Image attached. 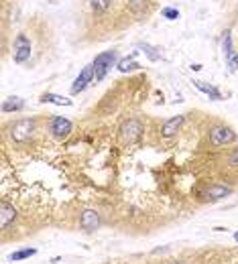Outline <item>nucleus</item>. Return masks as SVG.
I'll return each mask as SVG.
<instances>
[{"label":"nucleus","mask_w":238,"mask_h":264,"mask_svg":"<svg viewBox=\"0 0 238 264\" xmlns=\"http://www.w3.org/2000/svg\"><path fill=\"white\" fill-rule=\"evenodd\" d=\"M114 61H116V51H104V53L96 55V59L92 63L94 65V77H96V82H102L106 77V73L114 65Z\"/></svg>","instance_id":"f257e3e1"},{"label":"nucleus","mask_w":238,"mask_h":264,"mask_svg":"<svg viewBox=\"0 0 238 264\" xmlns=\"http://www.w3.org/2000/svg\"><path fill=\"white\" fill-rule=\"evenodd\" d=\"M33 130H35V120L33 118H22V120H18V122H14L10 126V138L14 142H27V140H31Z\"/></svg>","instance_id":"f03ea898"},{"label":"nucleus","mask_w":238,"mask_h":264,"mask_svg":"<svg viewBox=\"0 0 238 264\" xmlns=\"http://www.w3.org/2000/svg\"><path fill=\"white\" fill-rule=\"evenodd\" d=\"M236 140V132L228 126H216L210 130V142L214 146H224V144H230Z\"/></svg>","instance_id":"7ed1b4c3"},{"label":"nucleus","mask_w":238,"mask_h":264,"mask_svg":"<svg viewBox=\"0 0 238 264\" xmlns=\"http://www.w3.org/2000/svg\"><path fill=\"white\" fill-rule=\"evenodd\" d=\"M143 124L139 122V120H135V118H130V120H126L122 126H120V138L124 140V142H135L141 134H143Z\"/></svg>","instance_id":"20e7f679"},{"label":"nucleus","mask_w":238,"mask_h":264,"mask_svg":"<svg viewBox=\"0 0 238 264\" xmlns=\"http://www.w3.org/2000/svg\"><path fill=\"white\" fill-rule=\"evenodd\" d=\"M80 226H82V230L88 232V234L96 232V230L100 228V216H98V212H94V209H84L82 216H80Z\"/></svg>","instance_id":"39448f33"},{"label":"nucleus","mask_w":238,"mask_h":264,"mask_svg":"<svg viewBox=\"0 0 238 264\" xmlns=\"http://www.w3.org/2000/svg\"><path fill=\"white\" fill-rule=\"evenodd\" d=\"M29 57H31V41L24 35H18L14 41V61L24 63Z\"/></svg>","instance_id":"423d86ee"},{"label":"nucleus","mask_w":238,"mask_h":264,"mask_svg":"<svg viewBox=\"0 0 238 264\" xmlns=\"http://www.w3.org/2000/svg\"><path fill=\"white\" fill-rule=\"evenodd\" d=\"M92 80H94V65H86V67L82 69V73L75 77V82H73V86H71V94L84 92L86 86H88Z\"/></svg>","instance_id":"0eeeda50"},{"label":"nucleus","mask_w":238,"mask_h":264,"mask_svg":"<svg viewBox=\"0 0 238 264\" xmlns=\"http://www.w3.org/2000/svg\"><path fill=\"white\" fill-rule=\"evenodd\" d=\"M49 130L53 132L57 138H63V136H67V134L71 132V122H69L67 118H63V116H55V118L51 120Z\"/></svg>","instance_id":"6e6552de"},{"label":"nucleus","mask_w":238,"mask_h":264,"mask_svg":"<svg viewBox=\"0 0 238 264\" xmlns=\"http://www.w3.org/2000/svg\"><path fill=\"white\" fill-rule=\"evenodd\" d=\"M232 193V189L230 187H226V185H210L208 189H204V193H202V197H206V199H212V201H216V199H222V197H228Z\"/></svg>","instance_id":"1a4fd4ad"},{"label":"nucleus","mask_w":238,"mask_h":264,"mask_svg":"<svg viewBox=\"0 0 238 264\" xmlns=\"http://www.w3.org/2000/svg\"><path fill=\"white\" fill-rule=\"evenodd\" d=\"M14 218H16L14 205H10L8 201H2V203H0V226H2V230L8 228V224L14 222Z\"/></svg>","instance_id":"9d476101"},{"label":"nucleus","mask_w":238,"mask_h":264,"mask_svg":"<svg viewBox=\"0 0 238 264\" xmlns=\"http://www.w3.org/2000/svg\"><path fill=\"white\" fill-rule=\"evenodd\" d=\"M183 124V116H173V118H169L165 124H163V128H161V132H163V136L165 138H171V136H175L177 134V130H179V126Z\"/></svg>","instance_id":"9b49d317"},{"label":"nucleus","mask_w":238,"mask_h":264,"mask_svg":"<svg viewBox=\"0 0 238 264\" xmlns=\"http://www.w3.org/2000/svg\"><path fill=\"white\" fill-rule=\"evenodd\" d=\"M41 102H45V104H55V106H71V100H69V98L59 96V94H51V92L43 94V96H41Z\"/></svg>","instance_id":"f8f14e48"},{"label":"nucleus","mask_w":238,"mask_h":264,"mask_svg":"<svg viewBox=\"0 0 238 264\" xmlns=\"http://www.w3.org/2000/svg\"><path fill=\"white\" fill-rule=\"evenodd\" d=\"M194 84H196V88H198L200 92L208 94V96H210V100H216V102H220V100H222V94H220L212 84H206V82H200V80H198V82H194Z\"/></svg>","instance_id":"ddd939ff"},{"label":"nucleus","mask_w":238,"mask_h":264,"mask_svg":"<svg viewBox=\"0 0 238 264\" xmlns=\"http://www.w3.org/2000/svg\"><path fill=\"white\" fill-rule=\"evenodd\" d=\"M135 55H137V53H133L130 57H124V59H120V61H118V71H122V73H128V71H135V69H139L141 65L135 61Z\"/></svg>","instance_id":"4468645a"},{"label":"nucleus","mask_w":238,"mask_h":264,"mask_svg":"<svg viewBox=\"0 0 238 264\" xmlns=\"http://www.w3.org/2000/svg\"><path fill=\"white\" fill-rule=\"evenodd\" d=\"M22 108H24L22 98H8V100H4V104H2V112H18V110H22Z\"/></svg>","instance_id":"2eb2a0df"},{"label":"nucleus","mask_w":238,"mask_h":264,"mask_svg":"<svg viewBox=\"0 0 238 264\" xmlns=\"http://www.w3.org/2000/svg\"><path fill=\"white\" fill-rule=\"evenodd\" d=\"M35 254H37V250H35V248H22V250L12 252V254H10V260H12V262H18V260L31 258V256H35Z\"/></svg>","instance_id":"dca6fc26"},{"label":"nucleus","mask_w":238,"mask_h":264,"mask_svg":"<svg viewBox=\"0 0 238 264\" xmlns=\"http://www.w3.org/2000/svg\"><path fill=\"white\" fill-rule=\"evenodd\" d=\"M141 49L149 55V59H151V61H159V59H161V53H157L159 49H155V47H151V45H147V43H143V45H141Z\"/></svg>","instance_id":"f3484780"},{"label":"nucleus","mask_w":238,"mask_h":264,"mask_svg":"<svg viewBox=\"0 0 238 264\" xmlns=\"http://www.w3.org/2000/svg\"><path fill=\"white\" fill-rule=\"evenodd\" d=\"M224 53H226V59H230V57L234 55V51H232V39H230V33H226V37H224Z\"/></svg>","instance_id":"a211bd4d"},{"label":"nucleus","mask_w":238,"mask_h":264,"mask_svg":"<svg viewBox=\"0 0 238 264\" xmlns=\"http://www.w3.org/2000/svg\"><path fill=\"white\" fill-rule=\"evenodd\" d=\"M110 4H112V0H92V8H94V10H98V12L106 10Z\"/></svg>","instance_id":"6ab92c4d"},{"label":"nucleus","mask_w":238,"mask_h":264,"mask_svg":"<svg viewBox=\"0 0 238 264\" xmlns=\"http://www.w3.org/2000/svg\"><path fill=\"white\" fill-rule=\"evenodd\" d=\"M163 16L169 18V20H175L179 16V10L177 8H163Z\"/></svg>","instance_id":"aec40b11"},{"label":"nucleus","mask_w":238,"mask_h":264,"mask_svg":"<svg viewBox=\"0 0 238 264\" xmlns=\"http://www.w3.org/2000/svg\"><path fill=\"white\" fill-rule=\"evenodd\" d=\"M228 63H230V69H238V53H234V55L228 59Z\"/></svg>","instance_id":"412c9836"},{"label":"nucleus","mask_w":238,"mask_h":264,"mask_svg":"<svg viewBox=\"0 0 238 264\" xmlns=\"http://www.w3.org/2000/svg\"><path fill=\"white\" fill-rule=\"evenodd\" d=\"M228 163H230V165H238V148H236V150H234V152H232V154H230V159H228Z\"/></svg>","instance_id":"4be33fe9"},{"label":"nucleus","mask_w":238,"mask_h":264,"mask_svg":"<svg viewBox=\"0 0 238 264\" xmlns=\"http://www.w3.org/2000/svg\"><path fill=\"white\" fill-rule=\"evenodd\" d=\"M169 250H171V246H163V248H155L153 254H161V252H169Z\"/></svg>","instance_id":"5701e85b"},{"label":"nucleus","mask_w":238,"mask_h":264,"mask_svg":"<svg viewBox=\"0 0 238 264\" xmlns=\"http://www.w3.org/2000/svg\"><path fill=\"white\" fill-rule=\"evenodd\" d=\"M192 69H194V71H200V69H202V65H200V63H194V65H192Z\"/></svg>","instance_id":"b1692460"},{"label":"nucleus","mask_w":238,"mask_h":264,"mask_svg":"<svg viewBox=\"0 0 238 264\" xmlns=\"http://www.w3.org/2000/svg\"><path fill=\"white\" fill-rule=\"evenodd\" d=\"M234 240H236V242H238V232H236V234H234Z\"/></svg>","instance_id":"393cba45"},{"label":"nucleus","mask_w":238,"mask_h":264,"mask_svg":"<svg viewBox=\"0 0 238 264\" xmlns=\"http://www.w3.org/2000/svg\"><path fill=\"white\" fill-rule=\"evenodd\" d=\"M173 264H186V262H173Z\"/></svg>","instance_id":"a878e982"}]
</instances>
